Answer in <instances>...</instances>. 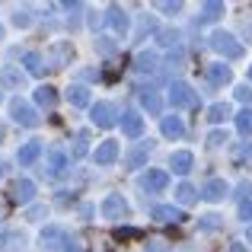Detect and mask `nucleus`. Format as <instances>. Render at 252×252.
Instances as JSON below:
<instances>
[{"label":"nucleus","mask_w":252,"mask_h":252,"mask_svg":"<svg viewBox=\"0 0 252 252\" xmlns=\"http://www.w3.org/2000/svg\"><path fill=\"white\" fill-rule=\"evenodd\" d=\"M211 48H214L217 55L230 58V61H233V58H243V45L236 42L230 32H223V29H217L214 35H211Z\"/></svg>","instance_id":"nucleus-1"},{"label":"nucleus","mask_w":252,"mask_h":252,"mask_svg":"<svg viewBox=\"0 0 252 252\" xmlns=\"http://www.w3.org/2000/svg\"><path fill=\"white\" fill-rule=\"evenodd\" d=\"M195 90H191L189 83H172L169 86V102H172V109H189V105H195Z\"/></svg>","instance_id":"nucleus-2"},{"label":"nucleus","mask_w":252,"mask_h":252,"mask_svg":"<svg viewBox=\"0 0 252 252\" xmlns=\"http://www.w3.org/2000/svg\"><path fill=\"white\" fill-rule=\"evenodd\" d=\"M10 115H13V122H16V125H26V128H32V125L38 122V112L32 109L29 102H23V99H16V102L10 105Z\"/></svg>","instance_id":"nucleus-3"},{"label":"nucleus","mask_w":252,"mask_h":252,"mask_svg":"<svg viewBox=\"0 0 252 252\" xmlns=\"http://www.w3.org/2000/svg\"><path fill=\"white\" fill-rule=\"evenodd\" d=\"M102 214L109 217V220H122V217H128V201H125L122 195H109L102 201Z\"/></svg>","instance_id":"nucleus-4"},{"label":"nucleus","mask_w":252,"mask_h":252,"mask_svg":"<svg viewBox=\"0 0 252 252\" xmlns=\"http://www.w3.org/2000/svg\"><path fill=\"white\" fill-rule=\"evenodd\" d=\"M90 118H93V125H99V128H112V125H115V109H112L109 102H96L90 109Z\"/></svg>","instance_id":"nucleus-5"},{"label":"nucleus","mask_w":252,"mask_h":252,"mask_svg":"<svg viewBox=\"0 0 252 252\" xmlns=\"http://www.w3.org/2000/svg\"><path fill=\"white\" fill-rule=\"evenodd\" d=\"M141 131H144V118H141V112L128 109V112L122 115V134H125V137H141Z\"/></svg>","instance_id":"nucleus-6"},{"label":"nucleus","mask_w":252,"mask_h":252,"mask_svg":"<svg viewBox=\"0 0 252 252\" xmlns=\"http://www.w3.org/2000/svg\"><path fill=\"white\" fill-rule=\"evenodd\" d=\"M144 191H163L169 185V172L166 169H147V176L141 179Z\"/></svg>","instance_id":"nucleus-7"},{"label":"nucleus","mask_w":252,"mask_h":252,"mask_svg":"<svg viewBox=\"0 0 252 252\" xmlns=\"http://www.w3.org/2000/svg\"><path fill=\"white\" fill-rule=\"evenodd\" d=\"M227 191H230V185L223 182V179H211V182H204L201 198H204V201H223V198H227Z\"/></svg>","instance_id":"nucleus-8"},{"label":"nucleus","mask_w":252,"mask_h":252,"mask_svg":"<svg viewBox=\"0 0 252 252\" xmlns=\"http://www.w3.org/2000/svg\"><path fill=\"white\" fill-rule=\"evenodd\" d=\"M93 160L99 163V166H109V163L118 160V141H102L96 147V154H93Z\"/></svg>","instance_id":"nucleus-9"},{"label":"nucleus","mask_w":252,"mask_h":252,"mask_svg":"<svg viewBox=\"0 0 252 252\" xmlns=\"http://www.w3.org/2000/svg\"><path fill=\"white\" fill-rule=\"evenodd\" d=\"M154 220H160V223H182L185 214L179 208H172V204H157L154 208Z\"/></svg>","instance_id":"nucleus-10"},{"label":"nucleus","mask_w":252,"mask_h":252,"mask_svg":"<svg viewBox=\"0 0 252 252\" xmlns=\"http://www.w3.org/2000/svg\"><path fill=\"white\" fill-rule=\"evenodd\" d=\"M38 157H42V144H38V141H29V144H23V147H19L16 163H19V166H32Z\"/></svg>","instance_id":"nucleus-11"},{"label":"nucleus","mask_w":252,"mask_h":252,"mask_svg":"<svg viewBox=\"0 0 252 252\" xmlns=\"http://www.w3.org/2000/svg\"><path fill=\"white\" fill-rule=\"evenodd\" d=\"M169 166H172V172L185 176V172H191V166H195V157H191L189 150H176V154L169 157Z\"/></svg>","instance_id":"nucleus-12"},{"label":"nucleus","mask_w":252,"mask_h":252,"mask_svg":"<svg viewBox=\"0 0 252 252\" xmlns=\"http://www.w3.org/2000/svg\"><path fill=\"white\" fill-rule=\"evenodd\" d=\"M32 195H35V182H32V179H19V182L13 185V201L16 204L32 201Z\"/></svg>","instance_id":"nucleus-13"},{"label":"nucleus","mask_w":252,"mask_h":252,"mask_svg":"<svg viewBox=\"0 0 252 252\" xmlns=\"http://www.w3.org/2000/svg\"><path fill=\"white\" fill-rule=\"evenodd\" d=\"M64 96H67V102L74 105V109H86V105H90V90H86V86H67V93H64Z\"/></svg>","instance_id":"nucleus-14"},{"label":"nucleus","mask_w":252,"mask_h":252,"mask_svg":"<svg viewBox=\"0 0 252 252\" xmlns=\"http://www.w3.org/2000/svg\"><path fill=\"white\" fill-rule=\"evenodd\" d=\"M67 166H70L67 154H61V150H51L48 154V176H64Z\"/></svg>","instance_id":"nucleus-15"},{"label":"nucleus","mask_w":252,"mask_h":252,"mask_svg":"<svg viewBox=\"0 0 252 252\" xmlns=\"http://www.w3.org/2000/svg\"><path fill=\"white\" fill-rule=\"evenodd\" d=\"M109 26L125 35V32H128V13H125L122 6H109Z\"/></svg>","instance_id":"nucleus-16"},{"label":"nucleus","mask_w":252,"mask_h":252,"mask_svg":"<svg viewBox=\"0 0 252 252\" xmlns=\"http://www.w3.org/2000/svg\"><path fill=\"white\" fill-rule=\"evenodd\" d=\"M147 154H150V147H147V144H141V147H134V150H131L128 157H125V166H128V169H141L144 163H147Z\"/></svg>","instance_id":"nucleus-17"},{"label":"nucleus","mask_w":252,"mask_h":252,"mask_svg":"<svg viewBox=\"0 0 252 252\" xmlns=\"http://www.w3.org/2000/svg\"><path fill=\"white\" fill-rule=\"evenodd\" d=\"M141 105L150 112V115H160V112H163V99L157 96L154 90H141Z\"/></svg>","instance_id":"nucleus-18"},{"label":"nucleus","mask_w":252,"mask_h":252,"mask_svg":"<svg viewBox=\"0 0 252 252\" xmlns=\"http://www.w3.org/2000/svg\"><path fill=\"white\" fill-rule=\"evenodd\" d=\"M0 83H3L6 90H19V86L26 83V77L19 74L16 67H3V70H0Z\"/></svg>","instance_id":"nucleus-19"},{"label":"nucleus","mask_w":252,"mask_h":252,"mask_svg":"<svg viewBox=\"0 0 252 252\" xmlns=\"http://www.w3.org/2000/svg\"><path fill=\"white\" fill-rule=\"evenodd\" d=\"M208 80L214 86L230 83V67H227V64H208Z\"/></svg>","instance_id":"nucleus-20"},{"label":"nucleus","mask_w":252,"mask_h":252,"mask_svg":"<svg viewBox=\"0 0 252 252\" xmlns=\"http://www.w3.org/2000/svg\"><path fill=\"white\" fill-rule=\"evenodd\" d=\"M185 134V125L179 122V118H163V137H172V141H179V137Z\"/></svg>","instance_id":"nucleus-21"},{"label":"nucleus","mask_w":252,"mask_h":252,"mask_svg":"<svg viewBox=\"0 0 252 252\" xmlns=\"http://www.w3.org/2000/svg\"><path fill=\"white\" fill-rule=\"evenodd\" d=\"M217 16H223V3H217V0H208V3L201 6V23H214Z\"/></svg>","instance_id":"nucleus-22"},{"label":"nucleus","mask_w":252,"mask_h":252,"mask_svg":"<svg viewBox=\"0 0 252 252\" xmlns=\"http://www.w3.org/2000/svg\"><path fill=\"white\" fill-rule=\"evenodd\" d=\"M223 118H230V105H227V102H214V105L208 109V122H211V125H220Z\"/></svg>","instance_id":"nucleus-23"},{"label":"nucleus","mask_w":252,"mask_h":252,"mask_svg":"<svg viewBox=\"0 0 252 252\" xmlns=\"http://www.w3.org/2000/svg\"><path fill=\"white\" fill-rule=\"evenodd\" d=\"M154 67H157V55H154V51H141V55H137V61H134V70L147 74V70H154Z\"/></svg>","instance_id":"nucleus-24"},{"label":"nucleus","mask_w":252,"mask_h":252,"mask_svg":"<svg viewBox=\"0 0 252 252\" xmlns=\"http://www.w3.org/2000/svg\"><path fill=\"white\" fill-rule=\"evenodd\" d=\"M35 102H38V105H45V109H51V105L58 102L55 90H51V86H38V90H35Z\"/></svg>","instance_id":"nucleus-25"},{"label":"nucleus","mask_w":252,"mask_h":252,"mask_svg":"<svg viewBox=\"0 0 252 252\" xmlns=\"http://www.w3.org/2000/svg\"><path fill=\"white\" fill-rule=\"evenodd\" d=\"M176 198H179V204H195V201H198V191L191 189L189 182H182V185L176 189Z\"/></svg>","instance_id":"nucleus-26"},{"label":"nucleus","mask_w":252,"mask_h":252,"mask_svg":"<svg viewBox=\"0 0 252 252\" xmlns=\"http://www.w3.org/2000/svg\"><path fill=\"white\" fill-rule=\"evenodd\" d=\"M23 64L29 67V74H42V70H45V61H42V55H38V51H29V55L23 58Z\"/></svg>","instance_id":"nucleus-27"},{"label":"nucleus","mask_w":252,"mask_h":252,"mask_svg":"<svg viewBox=\"0 0 252 252\" xmlns=\"http://www.w3.org/2000/svg\"><path fill=\"white\" fill-rule=\"evenodd\" d=\"M236 128H240V134H252V105L236 115Z\"/></svg>","instance_id":"nucleus-28"},{"label":"nucleus","mask_w":252,"mask_h":252,"mask_svg":"<svg viewBox=\"0 0 252 252\" xmlns=\"http://www.w3.org/2000/svg\"><path fill=\"white\" fill-rule=\"evenodd\" d=\"M61 240H64V233H61L58 227H48V230L42 233V243H45L48 249H58V243H61Z\"/></svg>","instance_id":"nucleus-29"},{"label":"nucleus","mask_w":252,"mask_h":252,"mask_svg":"<svg viewBox=\"0 0 252 252\" xmlns=\"http://www.w3.org/2000/svg\"><path fill=\"white\" fill-rule=\"evenodd\" d=\"M220 144H227V131H220V128L211 131L208 134V147H220Z\"/></svg>","instance_id":"nucleus-30"},{"label":"nucleus","mask_w":252,"mask_h":252,"mask_svg":"<svg viewBox=\"0 0 252 252\" xmlns=\"http://www.w3.org/2000/svg\"><path fill=\"white\" fill-rule=\"evenodd\" d=\"M141 236V230H134V227H118L115 230V240H137Z\"/></svg>","instance_id":"nucleus-31"},{"label":"nucleus","mask_w":252,"mask_h":252,"mask_svg":"<svg viewBox=\"0 0 252 252\" xmlns=\"http://www.w3.org/2000/svg\"><path fill=\"white\" fill-rule=\"evenodd\" d=\"M86 131H80V134H77V144H74V157H86Z\"/></svg>","instance_id":"nucleus-32"},{"label":"nucleus","mask_w":252,"mask_h":252,"mask_svg":"<svg viewBox=\"0 0 252 252\" xmlns=\"http://www.w3.org/2000/svg\"><path fill=\"white\" fill-rule=\"evenodd\" d=\"M236 99H240V102H249V105H252V86H249V83L236 86Z\"/></svg>","instance_id":"nucleus-33"},{"label":"nucleus","mask_w":252,"mask_h":252,"mask_svg":"<svg viewBox=\"0 0 252 252\" xmlns=\"http://www.w3.org/2000/svg\"><path fill=\"white\" fill-rule=\"evenodd\" d=\"M96 48H99V55H112V51H115V42H112V38H96Z\"/></svg>","instance_id":"nucleus-34"},{"label":"nucleus","mask_w":252,"mask_h":252,"mask_svg":"<svg viewBox=\"0 0 252 252\" xmlns=\"http://www.w3.org/2000/svg\"><path fill=\"white\" fill-rule=\"evenodd\" d=\"M157 38H160V45H176V42H179V32L166 29V32H160V35H157Z\"/></svg>","instance_id":"nucleus-35"},{"label":"nucleus","mask_w":252,"mask_h":252,"mask_svg":"<svg viewBox=\"0 0 252 252\" xmlns=\"http://www.w3.org/2000/svg\"><path fill=\"white\" fill-rule=\"evenodd\" d=\"M13 26H19V29H26V26H32V16H29V13H16V16H13Z\"/></svg>","instance_id":"nucleus-36"},{"label":"nucleus","mask_w":252,"mask_h":252,"mask_svg":"<svg viewBox=\"0 0 252 252\" xmlns=\"http://www.w3.org/2000/svg\"><path fill=\"white\" fill-rule=\"evenodd\" d=\"M240 220L252 223V201H240Z\"/></svg>","instance_id":"nucleus-37"},{"label":"nucleus","mask_w":252,"mask_h":252,"mask_svg":"<svg viewBox=\"0 0 252 252\" xmlns=\"http://www.w3.org/2000/svg\"><path fill=\"white\" fill-rule=\"evenodd\" d=\"M64 252H83V246H80V240H64Z\"/></svg>","instance_id":"nucleus-38"},{"label":"nucleus","mask_w":252,"mask_h":252,"mask_svg":"<svg viewBox=\"0 0 252 252\" xmlns=\"http://www.w3.org/2000/svg\"><path fill=\"white\" fill-rule=\"evenodd\" d=\"M217 223H220V217H214V214H211V217H204V223H201V227H204V230H214Z\"/></svg>","instance_id":"nucleus-39"},{"label":"nucleus","mask_w":252,"mask_h":252,"mask_svg":"<svg viewBox=\"0 0 252 252\" xmlns=\"http://www.w3.org/2000/svg\"><path fill=\"white\" fill-rule=\"evenodd\" d=\"M160 10L163 13H179V10H182V3H160Z\"/></svg>","instance_id":"nucleus-40"},{"label":"nucleus","mask_w":252,"mask_h":252,"mask_svg":"<svg viewBox=\"0 0 252 252\" xmlns=\"http://www.w3.org/2000/svg\"><path fill=\"white\" fill-rule=\"evenodd\" d=\"M246 157H252V150L243 144V147H236V160H246Z\"/></svg>","instance_id":"nucleus-41"},{"label":"nucleus","mask_w":252,"mask_h":252,"mask_svg":"<svg viewBox=\"0 0 252 252\" xmlns=\"http://www.w3.org/2000/svg\"><path fill=\"white\" fill-rule=\"evenodd\" d=\"M29 217H32V220H35V217H45V208H32Z\"/></svg>","instance_id":"nucleus-42"},{"label":"nucleus","mask_w":252,"mask_h":252,"mask_svg":"<svg viewBox=\"0 0 252 252\" xmlns=\"http://www.w3.org/2000/svg\"><path fill=\"white\" fill-rule=\"evenodd\" d=\"M230 252H246V246H230Z\"/></svg>","instance_id":"nucleus-43"},{"label":"nucleus","mask_w":252,"mask_h":252,"mask_svg":"<svg viewBox=\"0 0 252 252\" xmlns=\"http://www.w3.org/2000/svg\"><path fill=\"white\" fill-rule=\"evenodd\" d=\"M246 240H249V246H252V227L246 230Z\"/></svg>","instance_id":"nucleus-44"},{"label":"nucleus","mask_w":252,"mask_h":252,"mask_svg":"<svg viewBox=\"0 0 252 252\" xmlns=\"http://www.w3.org/2000/svg\"><path fill=\"white\" fill-rule=\"evenodd\" d=\"M0 141H3V125H0Z\"/></svg>","instance_id":"nucleus-45"},{"label":"nucleus","mask_w":252,"mask_h":252,"mask_svg":"<svg viewBox=\"0 0 252 252\" xmlns=\"http://www.w3.org/2000/svg\"><path fill=\"white\" fill-rule=\"evenodd\" d=\"M249 83H252V67H249Z\"/></svg>","instance_id":"nucleus-46"},{"label":"nucleus","mask_w":252,"mask_h":252,"mask_svg":"<svg viewBox=\"0 0 252 252\" xmlns=\"http://www.w3.org/2000/svg\"><path fill=\"white\" fill-rule=\"evenodd\" d=\"M0 38H3V26H0Z\"/></svg>","instance_id":"nucleus-47"},{"label":"nucleus","mask_w":252,"mask_h":252,"mask_svg":"<svg viewBox=\"0 0 252 252\" xmlns=\"http://www.w3.org/2000/svg\"><path fill=\"white\" fill-rule=\"evenodd\" d=\"M0 102H3V93H0Z\"/></svg>","instance_id":"nucleus-48"}]
</instances>
